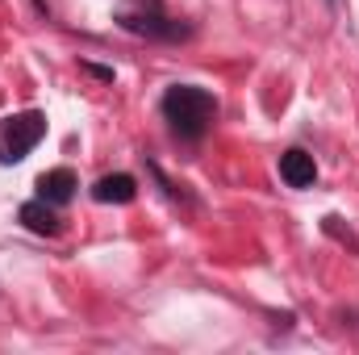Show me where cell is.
Listing matches in <instances>:
<instances>
[{
	"label": "cell",
	"mask_w": 359,
	"mask_h": 355,
	"mask_svg": "<svg viewBox=\"0 0 359 355\" xmlns=\"http://www.w3.org/2000/svg\"><path fill=\"white\" fill-rule=\"evenodd\" d=\"M330 4H334V0H330Z\"/></svg>",
	"instance_id": "9"
},
{
	"label": "cell",
	"mask_w": 359,
	"mask_h": 355,
	"mask_svg": "<svg viewBox=\"0 0 359 355\" xmlns=\"http://www.w3.org/2000/svg\"><path fill=\"white\" fill-rule=\"evenodd\" d=\"M159 113L180 142H201L217 121V96L201 84H172L159 100Z\"/></svg>",
	"instance_id": "1"
},
{
	"label": "cell",
	"mask_w": 359,
	"mask_h": 355,
	"mask_svg": "<svg viewBox=\"0 0 359 355\" xmlns=\"http://www.w3.org/2000/svg\"><path fill=\"white\" fill-rule=\"evenodd\" d=\"M17 217H21V226H25L29 234H42V239H55V234L63 230V217H59V205H50V201H42V196H34V201H25Z\"/></svg>",
	"instance_id": "4"
},
{
	"label": "cell",
	"mask_w": 359,
	"mask_h": 355,
	"mask_svg": "<svg viewBox=\"0 0 359 355\" xmlns=\"http://www.w3.org/2000/svg\"><path fill=\"white\" fill-rule=\"evenodd\" d=\"M280 180H284L288 188H313V184H318V163H313V155L301 151V147L284 151V155H280Z\"/></svg>",
	"instance_id": "6"
},
{
	"label": "cell",
	"mask_w": 359,
	"mask_h": 355,
	"mask_svg": "<svg viewBox=\"0 0 359 355\" xmlns=\"http://www.w3.org/2000/svg\"><path fill=\"white\" fill-rule=\"evenodd\" d=\"M84 72L96 76V80H104V84H113V67H100V63H84Z\"/></svg>",
	"instance_id": "8"
},
{
	"label": "cell",
	"mask_w": 359,
	"mask_h": 355,
	"mask_svg": "<svg viewBox=\"0 0 359 355\" xmlns=\"http://www.w3.org/2000/svg\"><path fill=\"white\" fill-rule=\"evenodd\" d=\"M117 21H121V29L142 34V38H155V42H184V38H192V25L172 21V17L163 13V4H159V0H151V4L142 0V8L117 13Z\"/></svg>",
	"instance_id": "3"
},
{
	"label": "cell",
	"mask_w": 359,
	"mask_h": 355,
	"mask_svg": "<svg viewBox=\"0 0 359 355\" xmlns=\"http://www.w3.org/2000/svg\"><path fill=\"white\" fill-rule=\"evenodd\" d=\"M46 138V113L42 109H21L0 117V163H21L38 142Z\"/></svg>",
	"instance_id": "2"
},
{
	"label": "cell",
	"mask_w": 359,
	"mask_h": 355,
	"mask_svg": "<svg viewBox=\"0 0 359 355\" xmlns=\"http://www.w3.org/2000/svg\"><path fill=\"white\" fill-rule=\"evenodd\" d=\"M134 196H138V180L130 172H113L92 184V201H100V205H130Z\"/></svg>",
	"instance_id": "7"
},
{
	"label": "cell",
	"mask_w": 359,
	"mask_h": 355,
	"mask_svg": "<svg viewBox=\"0 0 359 355\" xmlns=\"http://www.w3.org/2000/svg\"><path fill=\"white\" fill-rule=\"evenodd\" d=\"M34 188H38V196H42V201H50V205H59V209H63V205H72V201H76L80 180H76L72 168H50V172H42V176H38Z\"/></svg>",
	"instance_id": "5"
}]
</instances>
